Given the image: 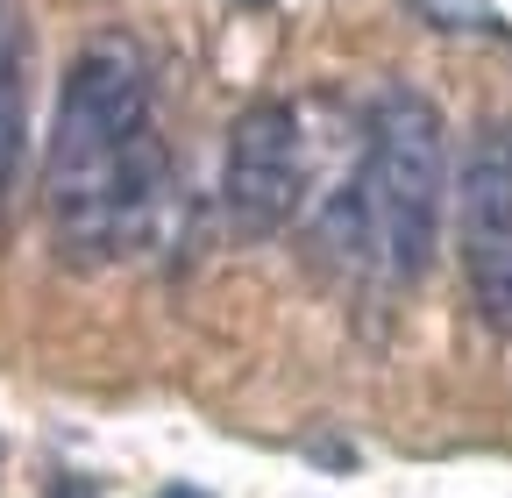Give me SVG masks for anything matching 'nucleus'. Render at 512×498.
Returning <instances> with one entry per match:
<instances>
[{
    "mask_svg": "<svg viewBox=\"0 0 512 498\" xmlns=\"http://www.w3.org/2000/svg\"><path fill=\"white\" fill-rule=\"evenodd\" d=\"M463 271L491 335H512V129H484L463 157Z\"/></svg>",
    "mask_w": 512,
    "mask_h": 498,
    "instance_id": "7ed1b4c3",
    "label": "nucleus"
},
{
    "mask_svg": "<svg viewBox=\"0 0 512 498\" xmlns=\"http://www.w3.org/2000/svg\"><path fill=\"white\" fill-rule=\"evenodd\" d=\"M164 207V143L150 129V72L128 36H93L64 72L50 129V214L79 264L143 249Z\"/></svg>",
    "mask_w": 512,
    "mask_h": 498,
    "instance_id": "f257e3e1",
    "label": "nucleus"
},
{
    "mask_svg": "<svg viewBox=\"0 0 512 498\" xmlns=\"http://www.w3.org/2000/svg\"><path fill=\"white\" fill-rule=\"evenodd\" d=\"M363 214H370V249L392 285H413L434 257L441 235V193H448V129L427 93L384 86L370 107V150H363Z\"/></svg>",
    "mask_w": 512,
    "mask_h": 498,
    "instance_id": "f03ea898",
    "label": "nucleus"
},
{
    "mask_svg": "<svg viewBox=\"0 0 512 498\" xmlns=\"http://www.w3.org/2000/svg\"><path fill=\"white\" fill-rule=\"evenodd\" d=\"M221 200L235 235H278L299 207V114L285 100H256L228 129Z\"/></svg>",
    "mask_w": 512,
    "mask_h": 498,
    "instance_id": "20e7f679",
    "label": "nucleus"
},
{
    "mask_svg": "<svg viewBox=\"0 0 512 498\" xmlns=\"http://www.w3.org/2000/svg\"><path fill=\"white\" fill-rule=\"evenodd\" d=\"M157 498H207V491H192V484H178V491H157Z\"/></svg>",
    "mask_w": 512,
    "mask_h": 498,
    "instance_id": "0eeeda50",
    "label": "nucleus"
},
{
    "mask_svg": "<svg viewBox=\"0 0 512 498\" xmlns=\"http://www.w3.org/2000/svg\"><path fill=\"white\" fill-rule=\"evenodd\" d=\"M22 136H29V114H22V65L0 57V207L15 193V171H22Z\"/></svg>",
    "mask_w": 512,
    "mask_h": 498,
    "instance_id": "39448f33",
    "label": "nucleus"
},
{
    "mask_svg": "<svg viewBox=\"0 0 512 498\" xmlns=\"http://www.w3.org/2000/svg\"><path fill=\"white\" fill-rule=\"evenodd\" d=\"M413 8H420L434 29H456V36H498V43L512 36L491 0H413Z\"/></svg>",
    "mask_w": 512,
    "mask_h": 498,
    "instance_id": "423d86ee",
    "label": "nucleus"
}]
</instances>
